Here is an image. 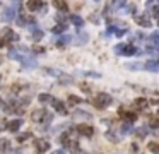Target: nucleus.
<instances>
[{"instance_id":"2eb2a0df","label":"nucleus","mask_w":159,"mask_h":154,"mask_svg":"<svg viewBox=\"0 0 159 154\" xmlns=\"http://www.w3.org/2000/svg\"><path fill=\"white\" fill-rule=\"evenodd\" d=\"M44 115H46V111H44V110H40V111H34V113H33V120L40 122V120H41V117H44Z\"/></svg>"},{"instance_id":"6e6552de","label":"nucleus","mask_w":159,"mask_h":154,"mask_svg":"<svg viewBox=\"0 0 159 154\" xmlns=\"http://www.w3.org/2000/svg\"><path fill=\"white\" fill-rule=\"evenodd\" d=\"M4 151H10V142L7 139H0V152Z\"/></svg>"},{"instance_id":"0eeeda50","label":"nucleus","mask_w":159,"mask_h":154,"mask_svg":"<svg viewBox=\"0 0 159 154\" xmlns=\"http://www.w3.org/2000/svg\"><path fill=\"white\" fill-rule=\"evenodd\" d=\"M27 7L31 11H38V9H44V4L43 2H27Z\"/></svg>"},{"instance_id":"412c9836","label":"nucleus","mask_w":159,"mask_h":154,"mask_svg":"<svg viewBox=\"0 0 159 154\" xmlns=\"http://www.w3.org/2000/svg\"><path fill=\"white\" fill-rule=\"evenodd\" d=\"M33 36H34V40H41V38H43V31H41V29H34L33 31Z\"/></svg>"},{"instance_id":"5701e85b","label":"nucleus","mask_w":159,"mask_h":154,"mask_svg":"<svg viewBox=\"0 0 159 154\" xmlns=\"http://www.w3.org/2000/svg\"><path fill=\"white\" fill-rule=\"evenodd\" d=\"M151 41H152V43H156V45L159 43V31H156V33L151 34Z\"/></svg>"},{"instance_id":"4468645a","label":"nucleus","mask_w":159,"mask_h":154,"mask_svg":"<svg viewBox=\"0 0 159 154\" xmlns=\"http://www.w3.org/2000/svg\"><path fill=\"white\" fill-rule=\"evenodd\" d=\"M5 38H7L9 41H17L19 36L15 33H12V31H5Z\"/></svg>"},{"instance_id":"9d476101","label":"nucleus","mask_w":159,"mask_h":154,"mask_svg":"<svg viewBox=\"0 0 159 154\" xmlns=\"http://www.w3.org/2000/svg\"><path fill=\"white\" fill-rule=\"evenodd\" d=\"M53 106L56 108V111H60V113H65V105H63L62 101H58V99H55V101H53Z\"/></svg>"},{"instance_id":"aec40b11","label":"nucleus","mask_w":159,"mask_h":154,"mask_svg":"<svg viewBox=\"0 0 159 154\" xmlns=\"http://www.w3.org/2000/svg\"><path fill=\"white\" fill-rule=\"evenodd\" d=\"M67 29V26L65 24H58V26H55V28H53V33H63V31Z\"/></svg>"},{"instance_id":"a211bd4d","label":"nucleus","mask_w":159,"mask_h":154,"mask_svg":"<svg viewBox=\"0 0 159 154\" xmlns=\"http://www.w3.org/2000/svg\"><path fill=\"white\" fill-rule=\"evenodd\" d=\"M70 40H72V38L69 36V34H65V36H62V38H60V41H58L56 45H58V46H62V45H67V43H69Z\"/></svg>"},{"instance_id":"c85d7f7f","label":"nucleus","mask_w":159,"mask_h":154,"mask_svg":"<svg viewBox=\"0 0 159 154\" xmlns=\"http://www.w3.org/2000/svg\"><path fill=\"white\" fill-rule=\"evenodd\" d=\"M149 125H151L152 128H157V127H159V120H157V118H152V120H151V123H149Z\"/></svg>"},{"instance_id":"9b49d317","label":"nucleus","mask_w":159,"mask_h":154,"mask_svg":"<svg viewBox=\"0 0 159 154\" xmlns=\"http://www.w3.org/2000/svg\"><path fill=\"white\" fill-rule=\"evenodd\" d=\"M137 22L140 26H144V28H149V26H151V22H149V19L145 17V15H139L137 17Z\"/></svg>"},{"instance_id":"393cba45","label":"nucleus","mask_w":159,"mask_h":154,"mask_svg":"<svg viewBox=\"0 0 159 154\" xmlns=\"http://www.w3.org/2000/svg\"><path fill=\"white\" fill-rule=\"evenodd\" d=\"M55 7L60 9V11H67V4H65V2H55Z\"/></svg>"},{"instance_id":"2f4dec72","label":"nucleus","mask_w":159,"mask_h":154,"mask_svg":"<svg viewBox=\"0 0 159 154\" xmlns=\"http://www.w3.org/2000/svg\"><path fill=\"white\" fill-rule=\"evenodd\" d=\"M152 14H154L156 17H159V5H157V7L154 9V11H152Z\"/></svg>"},{"instance_id":"f03ea898","label":"nucleus","mask_w":159,"mask_h":154,"mask_svg":"<svg viewBox=\"0 0 159 154\" xmlns=\"http://www.w3.org/2000/svg\"><path fill=\"white\" fill-rule=\"evenodd\" d=\"M34 147L38 149L40 154H43V152H46V151L50 149V142L48 140H44V139H36L34 140Z\"/></svg>"},{"instance_id":"f3484780","label":"nucleus","mask_w":159,"mask_h":154,"mask_svg":"<svg viewBox=\"0 0 159 154\" xmlns=\"http://www.w3.org/2000/svg\"><path fill=\"white\" fill-rule=\"evenodd\" d=\"M38 99H40L41 103H48V101H52V103H53V101H55V99H53L50 94H40V98H38Z\"/></svg>"},{"instance_id":"f8f14e48","label":"nucleus","mask_w":159,"mask_h":154,"mask_svg":"<svg viewBox=\"0 0 159 154\" xmlns=\"http://www.w3.org/2000/svg\"><path fill=\"white\" fill-rule=\"evenodd\" d=\"M123 55H137V50H135V46H132V45H127V48H125V53Z\"/></svg>"},{"instance_id":"4be33fe9","label":"nucleus","mask_w":159,"mask_h":154,"mask_svg":"<svg viewBox=\"0 0 159 154\" xmlns=\"http://www.w3.org/2000/svg\"><path fill=\"white\" fill-rule=\"evenodd\" d=\"M135 105H137V106H147V101H145L144 98H139V99H135Z\"/></svg>"},{"instance_id":"6ab92c4d","label":"nucleus","mask_w":159,"mask_h":154,"mask_svg":"<svg viewBox=\"0 0 159 154\" xmlns=\"http://www.w3.org/2000/svg\"><path fill=\"white\" fill-rule=\"evenodd\" d=\"M130 130H132V123H130V122H127V123L122 125V134H128Z\"/></svg>"},{"instance_id":"39448f33","label":"nucleus","mask_w":159,"mask_h":154,"mask_svg":"<svg viewBox=\"0 0 159 154\" xmlns=\"http://www.w3.org/2000/svg\"><path fill=\"white\" fill-rule=\"evenodd\" d=\"M144 69L151 70V72H159V62H145Z\"/></svg>"},{"instance_id":"f257e3e1","label":"nucleus","mask_w":159,"mask_h":154,"mask_svg":"<svg viewBox=\"0 0 159 154\" xmlns=\"http://www.w3.org/2000/svg\"><path fill=\"white\" fill-rule=\"evenodd\" d=\"M111 96L110 94H98L96 98L93 99V105L96 108H104V106H108V105H111Z\"/></svg>"},{"instance_id":"b1692460","label":"nucleus","mask_w":159,"mask_h":154,"mask_svg":"<svg viewBox=\"0 0 159 154\" xmlns=\"http://www.w3.org/2000/svg\"><path fill=\"white\" fill-rule=\"evenodd\" d=\"M29 135H31L29 132L22 134V135H17V140H19V142H24V140H27V139H29Z\"/></svg>"},{"instance_id":"bb28decb","label":"nucleus","mask_w":159,"mask_h":154,"mask_svg":"<svg viewBox=\"0 0 159 154\" xmlns=\"http://www.w3.org/2000/svg\"><path fill=\"white\" fill-rule=\"evenodd\" d=\"M149 149H151L152 152H157V151H159V144H156V142H151V144H149Z\"/></svg>"},{"instance_id":"1a4fd4ad","label":"nucleus","mask_w":159,"mask_h":154,"mask_svg":"<svg viewBox=\"0 0 159 154\" xmlns=\"http://www.w3.org/2000/svg\"><path fill=\"white\" fill-rule=\"evenodd\" d=\"M21 62H22V67H26V69H33V67H36V62L31 60V58H22Z\"/></svg>"},{"instance_id":"a878e982","label":"nucleus","mask_w":159,"mask_h":154,"mask_svg":"<svg viewBox=\"0 0 159 154\" xmlns=\"http://www.w3.org/2000/svg\"><path fill=\"white\" fill-rule=\"evenodd\" d=\"M77 40H79V41H77V43H79V45H84V43H86V41H87V34H86V33H82V34H81V36H79V38H77Z\"/></svg>"},{"instance_id":"cd10ccee","label":"nucleus","mask_w":159,"mask_h":154,"mask_svg":"<svg viewBox=\"0 0 159 154\" xmlns=\"http://www.w3.org/2000/svg\"><path fill=\"white\" fill-rule=\"evenodd\" d=\"M144 134H147V128H145V127H140V128L137 130V135H139V137H145Z\"/></svg>"},{"instance_id":"20e7f679","label":"nucleus","mask_w":159,"mask_h":154,"mask_svg":"<svg viewBox=\"0 0 159 154\" xmlns=\"http://www.w3.org/2000/svg\"><path fill=\"white\" fill-rule=\"evenodd\" d=\"M14 17H15V9H14V7H9V9H5V11H4V14H2V19H4L5 22H10V21H14Z\"/></svg>"},{"instance_id":"c756f323","label":"nucleus","mask_w":159,"mask_h":154,"mask_svg":"<svg viewBox=\"0 0 159 154\" xmlns=\"http://www.w3.org/2000/svg\"><path fill=\"white\" fill-rule=\"evenodd\" d=\"M127 67H128V69H133V70H135V69H139L140 65H139V63H128Z\"/></svg>"},{"instance_id":"dca6fc26","label":"nucleus","mask_w":159,"mask_h":154,"mask_svg":"<svg viewBox=\"0 0 159 154\" xmlns=\"http://www.w3.org/2000/svg\"><path fill=\"white\" fill-rule=\"evenodd\" d=\"M125 48H127L125 43H120V45H116V46H115V51L118 53V55H123V53H125Z\"/></svg>"},{"instance_id":"7c9ffc66","label":"nucleus","mask_w":159,"mask_h":154,"mask_svg":"<svg viewBox=\"0 0 159 154\" xmlns=\"http://www.w3.org/2000/svg\"><path fill=\"white\" fill-rule=\"evenodd\" d=\"M70 103H74V105H75V103H81V99L75 98V96H70Z\"/></svg>"},{"instance_id":"473e14b6","label":"nucleus","mask_w":159,"mask_h":154,"mask_svg":"<svg viewBox=\"0 0 159 154\" xmlns=\"http://www.w3.org/2000/svg\"><path fill=\"white\" fill-rule=\"evenodd\" d=\"M53 154H65V151H63V149H60V151H56V152H53Z\"/></svg>"},{"instance_id":"7ed1b4c3","label":"nucleus","mask_w":159,"mask_h":154,"mask_svg":"<svg viewBox=\"0 0 159 154\" xmlns=\"http://www.w3.org/2000/svg\"><path fill=\"white\" fill-rule=\"evenodd\" d=\"M77 132L81 134V135H86V137H91L93 135V127L91 125H86V123H81V125H77Z\"/></svg>"},{"instance_id":"423d86ee","label":"nucleus","mask_w":159,"mask_h":154,"mask_svg":"<svg viewBox=\"0 0 159 154\" xmlns=\"http://www.w3.org/2000/svg\"><path fill=\"white\" fill-rule=\"evenodd\" d=\"M21 125H22L21 120H12V122H9V123H7V128L10 130V132H17Z\"/></svg>"},{"instance_id":"ddd939ff","label":"nucleus","mask_w":159,"mask_h":154,"mask_svg":"<svg viewBox=\"0 0 159 154\" xmlns=\"http://www.w3.org/2000/svg\"><path fill=\"white\" fill-rule=\"evenodd\" d=\"M70 21L74 22V24L77 26V28H81V26L84 24V21H82V19L79 17V15H70Z\"/></svg>"}]
</instances>
